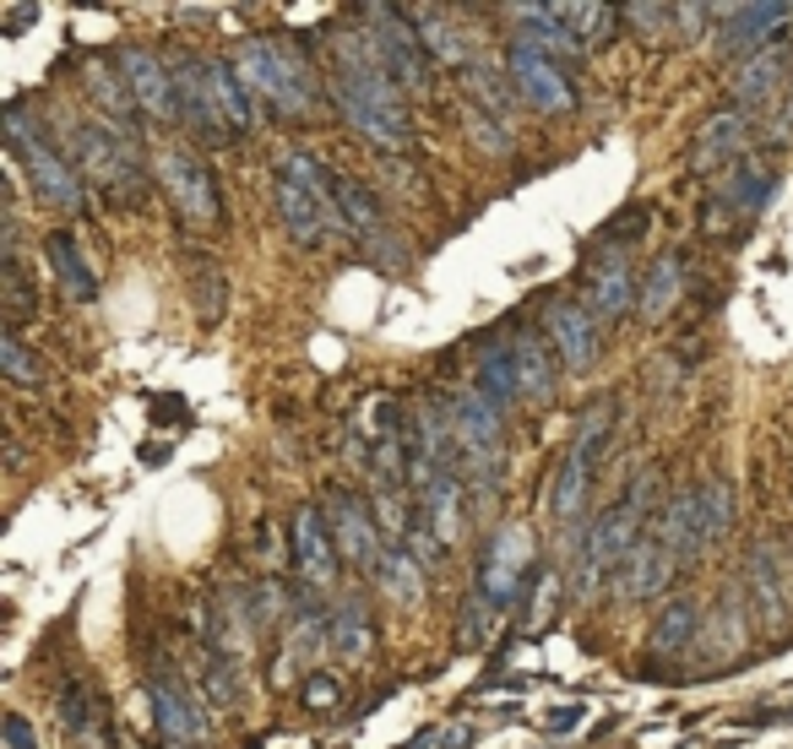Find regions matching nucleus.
I'll use <instances>...</instances> for the list:
<instances>
[{"instance_id":"1","label":"nucleus","mask_w":793,"mask_h":749,"mask_svg":"<svg viewBox=\"0 0 793 749\" xmlns=\"http://www.w3.org/2000/svg\"><path fill=\"white\" fill-rule=\"evenodd\" d=\"M331 87H337V109L348 115L353 130H364L376 147H408V104L396 93L392 71L376 61L364 39H337Z\"/></svg>"},{"instance_id":"2","label":"nucleus","mask_w":793,"mask_h":749,"mask_svg":"<svg viewBox=\"0 0 793 749\" xmlns=\"http://www.w3.org/2000/svg\"><path fill=\"white\" fill-rule=\"evenodd\" d=\"M229 65H234L240 87H245L251 98L272 104L283 120H305V115L316 109L310 65L299 61L288 44H277V39H240L234 55H229Z\"/></svg>"},{"instance_id":"3","label":"nucleus","mask_w":793,"mask_h":749,"mask_svg":"<svg viewBox=\"0 0 793 749\" xmlns=\"http://www.w3.org/2000/svg\"><path fill=\"white\" fill-rule=\"evenodd\" d=\"M331 201V175L310 152H283L277 158V212L288 223V234L305 250H321L327 240V212Z\"/></svg>"},{"instance_id":"4","label":"nucleus","mask_w":793,"mask_h":749,"mask_svg":"<svg viewBox=\"0 0 793 749\" xmlns=\"http://www.w3.org/2000/svg\"><path fill=\"white\" fill-rule=\"evenodd\" d=\"M331 201H337V223L364 245V255L381 266V272H408L413 266V250L402 240V229L392 223V212L381 207L376 190H364L348 175H331Z\"/></svg>"},{"instance_id":"5","label":"nucleus","mask_w":793,"mask_h":749,"mask_svg":"<svg viewBox=\"0 0 793 749\" xmlns=\"http://www.w3.org/2000/svg\"><path fill=\"white\" fill-rule=\"evenodd\" d=\"M6 141H11V158H22V169H28V180L33 190L44 196V201H55V207H82V175L71 169L66 158H61V147L44 136V125L33 120L22 104H11L6 109Z\"/></svg>"},{"instance_id":"6","label":"nucleus","mask_w":793,"mask_h":749,"mask_svg":"<svg viewBox=\"0 0 793 749\" xmlns=\"http://www.w3.org/2000/svg\"><path fill=\"white\" fill-rule=\"evenodd\" d=\"M653 489H658V484H653V473H636V484L625 489V499L593 521V532H588V544H582V581H577V587H582V598H593L598 581H603V570L631 555L636 527H642V516H647Z\"/></svg>"},{"instance_id":"7","label":"nucleus","mask_w":793,"mask_h":749,"mask_svg":"<svg viewBox=\"0 0 793 749\" xmlns=\"http://www.w3.org/2000/svg\"><path fill=\"white\" fill-rule=\"evenodd\" d=\"M446 413H452V435H457V456H463V484L495 489V478H500V408L478 391H457L446 402Z\"/></svg>"},{"instance_id":"8","label":"nucleus","mask_w":793,"mask_h":749,"mask_svg":"<svg viewBox=\"0 0 793 749\" xmlns=\"http://www.w3.org/2000/svg\"><path fill=\"white\" fill-rule=\"evenodd\" d=\"M61 136H66L82 180H93V186L109 190V196H131L136 201V152L109 130V125L61 120Z\"/></svg>"},{"instance_id":"9","label":"nucleus","mask_w":793,"mask_h":749,"mask_svg":"<svg viewBox=\"0 0 793 749\" xmlns=\"http://www.w3.org/2000/svg\"><path fill=\"white\" fill-rule=\"evenodd\" d=\"M152 163H158V186L186 223L197 229L223 223V190H218V175L207 169V158H197L191 147H158Z\"/></svg>"},{"instance_id":"10","label":"nucleus","mask_w":793,"mask_h":749,"mask_svg":"<svg viewBox=\"0 0 793 749\" xmlns=\"http://www.w3.org/2000/svg\"><path fill=\"white\" fill-rule=\"evenodd\" d=\"M359 17L370 22V28H364V44L376 50V61L392 71V82L424 93V87H430V55H424V44H419V28H408L413 17L396 11V6H364Z\"/></svg>"},{"instance_id":"11","label":"nucleus","mask_w":793,"mask_h":749,"mask_svg":"<svg viewBox=\"0 0 793 749\" xmlns=\"http://www.w3.org/2000/svg\"><path fill=\"white\" fill-rule=\"evenodd\" d=\"M506 76H511V87L528 98L538 115H571V109H577L571 71L554 61V55L532 50L528 39H511V50H506Z\"/></svg>"},{"instance_id":"12","label":"nucleus","mask_w":793,"mask_h":749,"mask_svg":"<svg viewBox=\"0 0 793 749\" xmlns=\"http://www.w3.org/2000/svg\"><path fill=\"white\" fill-rule=\"evenodd\" d=\"M528 565H532V532L522 521H506V527L489 538V549H484V560H478V581H473V587L495 603V614L522 598V570H528Z\"/></svg>"},{"instance_id":"13","label":"nucleus","mask_w":793,"mask_h":749,"mask_svg":"<svg viewBox=\"0 0 793 749\" xmlns=\"http://www.w3.org/2000/svg\"><path fill=\"white\" fill-rule=\"evenodd\" d=\"M120 76H126L136 109H141L147 120H158V125L186 120V109H180V87H175V65H163L152 50H141V44L120 50Z\"/></svg>"},{"instance_id":"14","label":"nucleus","mask_w":793,"mask_h":749,"mask_svg":"<svg viewBox=\"0 0 793 749\" xmlns=\"http://www.w3.org/2000/svg\"><path fill=\"white\" fill-rule=\"evenodd\" d=\"M543 337L571 374H588L598 365V320L577 299H549L543 305Z\"/></svg>"},{"instance_id":"15","label":"nucleus","mask_w":793,"mask_h":749,"mask_svg":"<svg viewBox=\"0 0 793 749\" xmlns=\"http://www.w3.org/2000/svg\"><path fill=\"white\" fill-rule=\"evenodd\" d=\"M327 527H331V544H337V555L376 576V565H381V555H387V549H381V538H376V521H370V510H364L359 499L348 495V489H331Z\"/></svg>"},{"instance_id":"16","label":"nucleus","mask_w":793,"mask_h":749,"mask_svg":"<svg viewBox=\"0 0 793 749\" xmlns=\"http://www.w3.org/2000/svg\"><path fill=\"white\" fill-rule=\"evenodd\" d=\"M175 87H180V109L186 125H197L201 141H229L234 130L218 115V98H212V76H207V55H175Z\"/></svg>"},{"instance_id":"17","label":"nucleus","mask_w":793,"mask_h":749,"mask_svg":"<svg viewBox=\"0 0 793 749\" xmlns=\"http://www.w3.org/2000/svg\"><path fill=\"white\" fill-rule=\"evenodd\" d=\"M723 55H750V50H778V39L789 33L793 6H728L723 11Z\"/></svg>"},{"instance_id":"18","label":"nucleus","mask_w":793,"mask_h":749,"mask_svg":"<svg viewBox=\"0 0 793 749\" xmlns=\"http://www.w3.org/2000/svg\"><path fill=\"white\" fill-rule=\"evenodd\" d=\"M663 538L674 549V560H696L707 544H712V505H707V489H679L668 499V516H663Z\"/></svg>"},{"instance_id":"19","label":"nucleus","mask_w":793,"mask_h":749,"mask_svg":"<svg viewBox=\"0 0 793 749\" xmlns=\"http://www.w3.org/2000/svg\"><path fill=\"white\" fill-rule=\"evenodd\" d=\"M668 576H674L668 538H663V532H642V538L631 544V555L620 560V592H625V598H658L663 587H668Z\"/></svg>"},{"instance_id":"20","label":"nucleus","mask_w":793,"mask_h":749,"mask_svg":"<svg viewBox=\"0 0 793 749\" xmlns=\"http://www.w3.org/2000/svg\"><path fill=\"white\" fill-rule=\"evenodd\" d=\"M582 288H588L593 320H614V315H625L631 294H636V288H631V266H625V255H620V250H598L593 261H588Z\"/></svg>"},{"instance_id":"21","label":"nucleus","mask_w":793,"mask_h":749,"mask_svg":"<svg viewBox=\"0 0 793 749\" xmlns=\"http://www.w3.org/2000/svg\"><path fill=\"white\" fill-rule=\"evenodd\" d=\"M517 39H528L532 50H543V55H554L560 65H577L582 61V39L571 33V22H565V11L560 6H517Z\"/></svg>"},{"instance_id":"22","label":"nucleus","mask_w":793,"mask_h":749,"mask_svg":"<svg viewBox=\"0 0 793 749\" xmlns=\"http://www.w3.org/2000/svg\"><path fill=\"white\" fill-rule=\"evenodd\" d=\"M511 337V359H517V380H522V397L528 402H549L554 397V386H560V359L549 354V337L543 331H528V326H517V331H506Z\"/></svg>"},{"instance_id":"23","label":"nucleus","mask_w":793,"mask_h":749,"mask_svg":"<svg viewBox=\"0 0 793 749\" xmlns=\"http://www.w3.org/2000/svg\"><path fill=\"white\" fill-rule=\"evenodd\" d=\"M294 565L316 581V587H331L337 581V544H331V527L321 510H299L294 516Z\"/></svg>"},{"instance_id":"24","label":"nucleus","mask_w":793,"mask_h":749,"mask_svg":"<svg viewBox=\"0 0 793 749\" xmlns=\"http://www.w3.org/2000/svg\"><path fill=\"white\" fill-rule=\"evenodd\" d=\"M744 136H750V115L744 109H723V115H712V120L696 130V141H690V163L696 169H718V163H739L744 152Z\"/></svg>"},{"instance_id":"25","label":"nucleus","mask_w":793,"mask_h":749,"mask_svg":"<svg viewBox=\"0 0 793 749\" xmlns=\"http://www.w3.org/2000/svg\"><path fill=\"white\" fill-rule=\"evenodd\" d=\"M478 380H473V391L478 397H489L495 408H511V402H522V380H517V359H511V337H489L484 348H478Z\"/></svg>"},{"instance_id":"26","label":"nucleus","mask_w":793,"mask_h":749,"mask_svg":"<svg viewBox=\"0 0 793 749\" xmlns=\"http://www.w3.org/2000/svg\"><path fill=\"white\" fill-rule=\"evenodd\" d=\"M744 576H750V587H755L761 624H766V630H783V620H789V603H783V565H778V555H772V544H755V549H750Z\"/></svg>"},{"instance_id":"27","label":"nucleus","mask_w":793,"mask_h":749,"mask_svg":"<svg viewBox=\"0 0 793 749\" xmlns=\"http://www.w3.org/2000/svg\"><path fill=\"white\" fill-rule=\"evenodd\" d=\"M772 190H778V169L761 163L755 152H744V158L733 163V175L723 180V201L733 212H761V207L772 201Z\"/></svg>"},{"instance_id":"28","label":"nucleus","mask_w":793,"mask_h":749,"mask_svg":"<svg viewBox=\"0 0 793 749\" xmlns=\"http://www.w3.org/2000/svg\"><path fill=\"white\" fill-rule=\"evenodd\" d=\"M152 711H158V728L169 734V745H197L201 734H207L201 711L180 695V685H169L163 674L152 679Z\"/></svg>"},{"instance_id":"29","label":"nucleus","mask_w":793,"mask_h":749,"mask_svg":"<svg viewBox=\"0 0 793 749\" xmlns=\"http://www.w3.org/2000/svg\"><path fill=\"white\" fill-rule=\"evenodd\" d=\"M44 255H50V266H55V277H61V288H66L71 299H82V305L98 299V272L87 266V255L76 250L71 234H50V240H44Z\"/></svg>"},{"instance_id":"30","label":"nucleus","mask_w":793,"mask_h":749,"mask_svg":"<svg viewBox=\"0 0 793 749\" xmlns=\"http://www.w3.org/2000/svg\"><path fill=\"white\" fill-rule=\"evenodd\" d=\"M701 609H696V598H674L668 609H663L658 620H653V630H647V641H653V652H663V657H679L696 635H701Z\"/></svg>"},{"instance_id":"31","label":"nucleus","mask_w":793,"mask_h":749,"mask_svg":"<svg viewBox=\"0 0 793 749\" xmlns=\"http://www.w3.org/2000/svg\"><path fill=\"white\" fill-rule=\"evenodd\" d=\"M588 484H593V473L565 451L560 456V467H554V489H549V516L560 521V527H577L582 521V505H588Z\"/></svg>"},{"instance_id":"32","label":"nucleus","mask_w":793,"mask_h":749,"mask_svg":"<svg viewBox=\"0 0 793 749\" xmlns=\"http://www.w3.org/2000/svg\"><path fill=\"white\" fill-rule=\"evenodd\" d=\"M701 635H707V652H712L718 663L744 646V598H739V587H723V592H718V609H712V620L701 624Z\"/></svg>"},{"instance_id":"33","label":"nucleus","mask_w":793,"mask_h":749,"mask_svg":"<svg viewBox=\"0 0 793 749\" xmlns=\"http://www.w3.org/2000/svg\"><path fill=\"white\" fill-rule=\"evenodd\" d=\"M679 283H685V261H679V255H658V261H653V272L642 277V299H636L642 320H663V315L674 310Z\"/></svg>"},{"instance_id":"34","label":"nucleus","mask_w":793,"mask_h":749,"mask_svg":"<svg viewBox=\"0 0 793 749\" xmlns=\"http://www.w3.org/2000/svg\"><path fill=\"white\" fill-rule=\"evenodd\" d=\"M207 76H212V98H218V115H223V125L240 136V130H251L256 125V115H251V93L240 87V76H234V65L229 61H207Z\"/></svg>"},{"instance_id":"35","label":"nucleus","mask_w":793,"mask_h":749,"mask_svg":"<svg viewBox=\"0 0 793 749\" xmlns=\"http://www.w3.org/2000/svg\"><path fill=\"white\" fill-rule=\"evenodd\" d=\"M408 17L419 22V44H424V55H435V61H446V65H457V71H463L467 65L463 33L452 28V17H446V11H435V6H413Z\"/></svg>"},{"instance_id":"36","label":"nucleus","mask_w":793,"mask_h":749,"mask_svg":"<svg viewBox=\"0 0 793 749\" xmlns=\"http://www.w3.org/2000/svg\"><path fill=\"white\" fill-rule=\"evenodd\" d=\"M783 71H789V50H783V44H778V50L750 55V61L733 71V98H739V109H744V104H755L761 93H772V87L783 82Z\"/></svg>"},{"instance_id":"37","label":"nucleus","mask_w":793,"mask_h":749,"mask_svg":"<svg viewBox=\"0 0 793 749\" xmlns=\"http://www.w3.org/2000/svg\"><path fill=\"white\" fill-rule=\"evenodd\" d=\"M609 440H614V402H593L588 413H582V430H577V445H571V456L598 473V462L609 456Z\"/></svg>"},{"instance_id":"38","label":"nucleus","mask_w":793,"mask_h":749,"mask_svg":"<svg viewBox=\"0 0 793 749\" xmlns=\"http://www.w3.org/2000/svg\"><path fill=\"white\" fill-rule=\"evenodd\" d=\"M376 581L392 592L396 603H419V598H424V570H419V560H413L402 544H392V549L381 555V565H376Z\"/></svg>"},{"instance_id":"39","label":"nucleus","mask_w":793,"mask_h":749,"mask_svg":"<svg viewBox=\"0 0 793 749\" xmlns=\"http://www.w3.org/2000/svg\"><path fill=\"white\" fill-rule=\"evenodd\" d=\"M331 646H337L348 663H359V657L370 652V620H364V603H359V598L337 603V614H331Z\"/></svg>"},{"instance_id":"40","label":"nucleus","mask_w":793,"mask_h":749,"mask_svg":"<svg viewBox=\"0 0 793 749\" xmlns=\"http://www.w3.org/2000/svg\"><path fill=\"white\" fill-rule=\"evenodd\" d=\"M463 82H467V93H473V98H484V115L511 120V109H517V104H511V93L495 82V71H489L484 61H467L463 65Z\"/></svg>"},{"instance_id":"41","label":"nucleus","mask_w":793,"mask_h":749,"mask_svg":"<svg viewBox=\"0 0 793 749\" xmlns=\"http://www.w3.org/2000/svg\"><path fill=\"white\" fill-rule=\"evenodd\" d=\"M0 294H6V315H11V320H22V315L39 310V294H33V283H28V272H22L17 255L0 261Z\"/></svg>"},{"instance_id":"42","label":"nucleus","mask_w":793,"mask_h":749,"mask_svg":"<svg viewBox=\"0 0 793 749\" xmlns=\"http://www.w3.org/2000/svg\"><path fill=\"white\" fill-rule=\"evenodd\" d=\"M560 11H565L571 33L582 39V50L598 44V39H609V33H614V22H620V11H614V6H560Z\"/></svg>"},{"instance_id":"43","label":"nucleus","mask_w":793,"mask_h":749,"mask_svg":"<svg viewBox=\"0 0 793 749\" xmlns=\"http://www.w3.org/2000/svg\"><path fill=\"white\" fill-rule=\"evenodd\" d=\"M0 365H6V374H11L17 386H39V380H44V359H33V354L17 342V331L0 337Z\"/></svg>"},{"instance_id":"44","label":"nucleus","mask_w":793,"mask_h":749,"mask_svg":"<svg viewBox=\"0 0 793 749\" xmlns=\"http://www.w3.org/2000/svg\"><path fill=\"white\" fill-rule=\"evenodd\" d=\"M223 288H229V283H223V272H218L212 261H197V315L207 320V326L223 315V299H229Z\"/></svg>"},{"instance_id":"45","label":"nucleus","mask_w":793,"mask_h":749,"mask_svg":"<svg viewBox=\"0 0 793 749\" xmlns=\"http://www.w3.org/2000/svg\"><path fill=\"white\" fill-rule=\"evenodd\" d=\"M489 624H495V603L473 587L467 603H463V620H457V641H463V646H478V641L489 635Z\"/></svg>"},{"instance_id":"46","label":"nucleus","mask_w":793,"mask_h":749,"mask_svg":"<svg viewBox=\"0 0 793 749\" xmlns=\"http://www.w3.org/2000/svg\"><path fill=\"white\" fill-rule=\"evenodd\" d=\"M207 689H212V700H218V706H234V700H240L229 652H207Z\"/></svg>"},{"instance_id":"47","label":"nucleus","mask_w":793,"mask_h":749,"mask_svg":"<svg viewBox=\"0 0 793 749\" xmlns=\"http://www.w3.org/2000/svg\"><path fill=\"white\" fill-rule=\"evenodd\" d=\"M337 695H342V685H337L331 674H310V679H305V706H310V711H331Z\"/></svg>"},{"instance_id":"48","label":"nucleus","mask_w":793,"mask_h":749,"mask_svg":"<svg viewBox=\"0 0 793 749\" xmlns=\"http://www.w3.org/2000/svg\"><path fill=\"white\" fill-rule=\"evenodd\" d=\"M647 223H653V212H647V207H631V212H625V218H614L603 234H609V245H614V240H625V234H642Z\"/></svg>"},{"instance_id":"49","label":"nucleus","mask_w":793,"mask_h":749,"mask_svg":"<svg viewBox=\"0 0 793 749\" xmlns=\"http://www.w3.org/2000/svg\"><path fill=\"white\" fill-rule=\"evenodd\" d=\"M620 17H631V22H642V33H663L674 11H668V6H625Z\"/></svg>"},{"instance_id":"50","label":"nucleus","mask_w":793,"mask_h":749,"mask_svg":"<svg viewBox=\"0 0 793 749\" xmlns=\"http://www.w3.org/2000/svg\"><path fill=\"white\" fill-rule=\"evenodd\" d=\"M707 505H712V538H723L728 516H733V505H728V484H707Z\"/></svg>"},{"instance_id":"51","label":"nucleus","mask_w":793,"mask_h":749,"mask_svg":"<svg viewBox=\"0 0 793 749\" xmlns=\"http://www.w3.org/2000/svg\"><path fill=\"white\" fill-rule=\"evenodd\" d=\"M473 136H478V141H484V147H489V152H506V130H500V125H489V115H484V109H473Z\"/></svg>"},{"instance_id":"52","label":"nucleus","mask_w":793,"mask_h":749,"mask_svg":"<svg viewBox=\"0 0 793 749\" xmlns=\"http://www.w3.org/2000/svg\"><path fill=\"white\" fill-rule=\"evenodd\" d=\"M0 734H6V749H39L33 728H28V717H6V722H0Z\"/></svg>"},{"instance_id":"53","label":"nucleus","mask_w":793,"mask_h":749,"mask_svg":"<svg viewBox=\"0 0 793 749\" xmlns=\"http://www.w3.org/2000/svg\"><path fill=\"white\" fill-rule=\"evenodd\" d=\"M582 711H588V706H554V711L543 717V728H549V734H577Z\"/></svg>"},{"instance_id":"54","label":"nucleus","mask_w":793,"mask_h":749,"mask_svg":"<svg viewBox=\"0 0 793 749\" xmlns=\"http://www.w3.org/2000/svg\"><path fill=\"white\" fill-rule=\"evenodd\" d=\"M152 413H158V424H180V419H186V402H180V397H175V402H169V397H158V402H152Z\"/></svg>"},{"instance_id":"55","label":"nucleus","mask_w":793,"mask_h":749,"mask_svg":"<svg viewBox=\"0 0 793 749\" xmlns=\"http://www.w3.org/2000/svg\"><path fill=\"white\" fill-rule=\"evenodd\" d=\"M441 745H446V749H463V745H467V728H452V734H446Z\"/></svg>"},{"instance_id":"56","label":"nucleus","mask_w":793,"mask_h":749,"mask_svg":"<svg viewBox=\"0 0 793 749\" xmlns=\"http://www.w3.org/2000/svg\"><path fill=\"white\" fill-rule=\"evenodd\" d=\"M169 749H191V745H169Z\"/></svg>"}]
</instances>
